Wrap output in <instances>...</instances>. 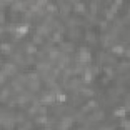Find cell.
<instances>
[{
	"label": "cell",
	"instance_id": "30bf717a",
	"mask_svg": "<svg viewBox=\"0 0 130 130\" xmlns=\"http://www.w3.org/2000/svg\"><path fill=\"white\" fill-rule=\"evenodd\" d=\"M0 48H1L2 51H4V52H7V51L10 50V45L8 43H2L1 46H0Z\"/></svg>",
	"mask_w": 130,
	"mask_h": 130
},
{
	"label": "cell",
	"instance_id": "7a4b0ae2",
	"mask_svg": "<svg viewBox=\"0 0 130 130\" xmlns=\"http://www.w3.org/2000/svg\"><path fill=\"white\" fill-rule=\"evenodd\" d=\"M29 32V26L28 25H20L18 26H16V30L15 33L20 34V35H25Z\"/></svg>",
	"mask_w": 130,
	"mask_h": 130
},
{
	"label": "cell",
	"instance_id": "5bb4252c",
	"mask_svg": "<svg viewBox=\"0 0 130 130\" xmlns=\"http://www.w3.org/2000/svg\"><path fill=\"white\" fill-rule=\"evenodd\" d=\"M57 100L60 101V102H65L67 100V95H64V94H60V95H57Z\"/></svg>",
	"mask_w": 130,
	"mask_h": 130
},
{
	"label": "cell",
	"instance_id": "4fadbf2b",
	"mask_svg": "<svg viewBox=\"0 0 130 130\" xmlns=\"http://www.w3.org/2000/svg\"><path fill=\"white\" fill-rule=\"evenodd\" d=\"M46 8L48 10H50V11H54V10L56 9V6L53 4V3H51V2H47L46 3Z\"/></svg>",
	"mask_w": 130,
	"mask_h": 130
},
{
	"label": "cell",
	"instance_id": "3957f363",
	"mask_svg": "<svg viewBox=\"0 0 130 130\" xmlns=\"http://www.w3.org/2000/svg\"><path fill=\"white\" fill-rule=\"evenodd\" d=\"M115 116H117V117H125V114H126V109L124 107L122 108H119L117 109L115 112H114Z\"/></svg>",
	"mask_w": 130,
	"mask_h": 130
},
{
	"label": "cell",
	"instance_id": "8992f818",
	"mask_svg": "<svg viewBox=\"0 0 130 130\" xmlns=\"http://www.w3.org/2000/svg\"><path fill=\"white\" fill-rule=\"evenodd\" d=\"M124 47L123 46H120V45H117V46H114L112 48V51L114 53H117V54H122L123 52H124Z\"/></svg>",
	"mask_w": 130,
	"mask_h": 130
},
{
	"label": "cell",
	"instance_id": "484cf974",
	"mask_svg": "<svg viewBox=\"0 0 130 130\" xmlns=\"http://www.w3.org/2000/svg\"><path fill=\"white\" fill-rule=\"evenodd\" d=\"M58 56V52L57 51H52V52H50V57L51 58H55Z\"/></svg>",
	"mask_w": 130,
	"mask_h": 130
},
{
	"label": "cell",
	"instance_id": "4316f807",
	"mask_svg": "<svg viewBox=\"0 0 130 130\" xmlns=\"http://www.w3.org/2000/svg\"><path fill=\"white\" fill-rule=\"evenodd\" d=\"M4 22V14H3L2 11H0V23Z\"/></svg>",
	"mask_w": 130,
	"mask_h": 130
},
{
	"label": "cell",
	"instance_id": "d6986e66",
	"mask_svg": "<svg viewBox=\"0 0 130 130\" xmlns=\"http://www.w3.org/2000/svg\"><path fill=\"white\" fill-rule=\"evenodd\" d=\"M26 102V98L23 97V95H22V97H19L17 99V103H19V104H25Z\"/></svg>",
	"mask_w": 130,
	"mask_h": 130
},
{
	"label": "cell",
	"instance_id": "6da1fadb",
	"mask_svg": "<svg viewBox=\"0 0 130 130\" xmlns=\"http://www.w3.org/2000/svg\"><path fill=\"white\" fill-rule=\"evenodd\" d=\"M91 59V54L87 50V48H81L80 49V60L81 62H88Z\"/></svg>",
	"mask_w": 130,
	"mask_h": 130
},
{
	"label": "cell",
	"instance_id": "52a82bcc",
	"mask_svg": "<svg viewBox=\"0 0 130 130\" xmlns=\"http://www.w3.org/2000/svg\"><path fill=\"white\" fill-rule=\"evenodd\" d=\"M72 122H73V119L71 118V117H65V118H63V120H62V122H61V123L66 124V125H68L70 127V126L72 125Z\"/></svg>",
	"mask_w": 130,
	"mask_h": 130
},
{
	"label": "cell",
	"instance_id": "277c9868",
	"mask_svg": "<svg viewBox=\"0 0 130 130\" xmlns=\"http://www.w3.org/2000/svg\"><path fill=\"white\" fill-rule=\"evenodd\" d=\"M93 79V71L91 70H85L84 72V80L87 81V82H90V81Z\"/></svg>",
	"mask_w": 130,
	"mask_h": 130
},
{
	"label": "cell",
	"instance_id": "7402d4cb",
	"mask_svg": "<svg viewBox=\"0 0 130 130\" xmlns=\"http://www.w3.org/2000/svg\"><path fill=\"white\" fill-rule=\"evenodd\" d=\"M39 111H40V113H41L42 115H45L46 112H47V109H46L45 107H43V106H41L40 109H39Z\"/></svg>",
	"mask_w": 130,
	"mask_h": 130
},
{
	"label": "cell",
	"instance_id": "cb8c5ba5",
	"mask_svg": "<svg viewBox=\"0 0 130 130\" xmlns=\"http://www.w3.org/2000/svg\"><path fill=\"white\" fill-rule=\"evenodd\" d=\"M105 71H106V73H107L108 75H112V73H113L111 67H105Z\"/></svg>",
	"mask_w": 130,
	"mask_h": 130
},
{
	"label": "cell",
	"instance_id": "8fae6325",
	"mask_svg": "<svg viewBox=\"0 0 130 130\" xmlns=\"http://www.w3.org/2000/svg\"><path fill=\"white\" fill-rule=\"evenodd\" d=\"M75 8H76L78 11H82V10H84V4L81 2H76L75 3Z\"/></svg>",
	"mask_w": 130,
	"mask_h": 130
},
{
	"label": "cell",
	"instance_id": "f1b7e54d",
	"mask_svg": "<svg viewBox=\"0 0 130 130\" xmlns=\"http://www.w3.org/2000/svg\"><path fill=\"white\" fill-rule=\"evenodd\" d=\"M114 3H115L116 5H118V4H122V3H123V1H121V0H117V1H115Z\"/></svg>",
	"mask_w": 130,
	"mask_h": 130
},
{
	"label": "cell",
	"instance_id": "e0dca14e",
	"mask_svg": "<svg viewBox=\"0 0 130 130\" xmlns=\"http://www.w3.org/2000/svg\"><path fill=\"white\" fill-rule=\"evenodd\" d=\"M30 10H32V11H39L41 7H39V6H38L36 3H35V4H32V5H30Z\"/></svg>",
	"mask_w": 130,
	"mask_h": 130
},
{
	"label": "cell",
	"instance_id": "9a60e30c",
	"mask_svg": "<svg viewBox=\"0 0 130 130\" xmlns=\"http://www.w3.org/2000/svg\"><path fill=\"white\" fill-rule=\"evenodd\" d=\"M97 106H98V103L97 102H95V100H90V101H88V103H87V107L88 108H94V107H97Z\"/></svg>",
	"mask_w": 130,
	"mask_h": 130
},
{
	"label": "cell",
	"instance_id": "44dd1931",
	"mask_svg": "<svg viewBox=\"0 0 130 130\" xmlns=\"http://www.w3.org/2000/svg\"><path fill=\"white\" fill-rule=\"evenodd\" d=\"M106 16H107V17L108 18H112L113 17V16H114V13H113V12H111L110 11V10H107V11H106Z\"/></svg>",
	"mask_w": 130,
	"mask_h": 130
},
{
	"label": "cell",
	"instance_id": "ba28073f",
	"mask_svg": "<svg viewBox=\"0 0 130 130\" xmlns=\"http://www.w3.org/2000/svg\"><path fill=\"white\" fill-rule=\"evenodd\" d=\"M37 121L39 123H42V124H45V123L48 122V118H47L46 115H42V116H40V117L37 118Z\"/></svg>",
	"mask_w": 130,
	"mask_h": 130
},
{
	"label": "cell",
	"instance_id": "5b68a950",
	"mask_svg": "<svg viewBox=\"0 0 130 130\" xmlns=\"http://www.w3.org/2000/svg\"><path fill=\"white\" fill-rule=\"evenodd\" d=\"M54 98L52 95H44V97L41 99V102L42 103H51V102H53L54 101Z\"/></svg>",
	"mask_w": 130,
	"mask_h": 130
},
{
	"label": "cell",
	"instance_id": "d4e9b609",
	"mask_svg": "<svg viewBox=\"0 0 130 130\" xmlns=\"http://www.w3.org/2000/svg\"><path fill=\"white\" fill-rule=\"evenodd\" d=\"M29 76H30V78H32L33 81H36V80H37V78H38V75H37L36 73H30V74L29 75Z\"/></svg>",
	"mask_w": 130,
	"mask_h": 130
},
{
	"label": "cell",
	"instance_id": "9c48e42d",
	"mask_svg": "<svg viewBox=\"0 0 130 130\" xmlns=\"http://www.w3.org/2000/svg\"><path fill=\"white\" fill-rule=\"evenodd\" d=\"M36 51H37V47L34 46V45H29L28 47H26V52H28L29 54L35 53Z\"/></svg>",
	"mask_w": 130,
	"mask_h": 130
},
{
	"label": "cell",
	"instance_id": "f546056e",
	"mask_svg": "<svg viewBox=\"0 0 130 130\" xmlns=\"http://www.w3.org/2000/svg\"><path fill=\"white\" fill-rule=\"evenodd\" d=\"M18 130H26V129H25V128H19Z\"/></svg>",
	"mask_w": 130,
	"mask_h": 130
},
{
	"label": "cell",
	"instance_id": "83f0119b",
	"mask_svg": "<svg viewBox=\"0 0 130 130\" xmlns=\"http://www.w3.org/2000/svg\"><path fill=\"white\" fill-rule=\"evenodd\" d=\"M4 78H5L4 74H3L2 72H0V82H3V81H4Z\"/></svg>",
	"mask_w": 130,
	"mask_h": 130
},
{
	"label": "cell",
	"instance_id": "ffe728a7",
	"mask_svg": "<svg viewBox=\"0 0 130 130\" xmlns=\"http://www.w3.org/2000/svg\"><path fill=\"white\" fill-rule=\"evenodd\" d=\"M68 128H69V126L66 125V124H63V123H61L60 126H59L60 130H68Z\"/></svg>",
	"mask_w": 130,
	"mask_h": 130
},
{
	"label": "cell",
	"instance_id": "ac0fdd59",
	"mask_svg": "<svg viewBox=\"0 0 130 130\" xmlns=\"http://www.w3.org/2000/svg\"><path fill=\"white\" fill-rule=\"evenodd\" d=\"M82 91H83V93L87 95H94V91H91V90H88V88H83Z\"/></svg>",
	"mask_w": 130,
	"mask_h": 130
},
{
	"label": "cell",
	"instance_id": "2e32d148",
	"mask_svg": "<svg viewBox=\"0 0 130 130\" xmlns=\"http://www.w3.org/2000/svg\"><path fill=\"white\" fill-rule=\"evenodd\" d=\"M121 125L123 126V127H125L126 130H129V128H130V122H129V120H124V121H123V123H121Z\"/></svg>",
	"mask_w": 130,
	"mask_h": 130
},
{
	"label": "cell",
	"instance_id": "603a6c76",
	"mask_svg": "<svg viewBox=\"0 0 130 130\" xmlns=\"http://www.w3.org/2000/svg\"><path fill=\"white\" fill-rule=\"evenodd\" d=\"M34 40H35V42L37 43H40L41 41H42V39H41V35H35V37H34Z\"/></svg>",
	"mask_w": 130,
	"mask_h": 130
},
{
	"label": "cell",
	"instance_id": "7c38bea8",
	"mask_svg": "<svg viewBox=\"0 0 130 130\" xmlns=\"http://www.w3.org/2000/svg\"><path fill=\"white\" fill-rule=\"evenodd\" d=\"M61 39H62V36H61V34L59 32H55L53 34V40L56 41V42H58V41H60Z\"/></svg>",
	"mask_w": 130,
	"mask_h": 130
}]
</instances>
